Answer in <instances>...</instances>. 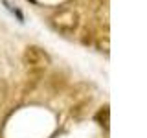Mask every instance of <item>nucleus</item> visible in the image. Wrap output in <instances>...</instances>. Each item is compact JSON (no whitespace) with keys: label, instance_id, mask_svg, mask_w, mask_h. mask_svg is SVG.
I'll list each match as a JSON object with an SVG mask.
<instances>
[{"label":"nucleus","instance_id":"obj_1","mask_svg":"<svg viewBox=\"0 0 147 138\" xmlns=\"http://www.w3.org/2000/svg\"><path fill=\"white\" fill-rule=\"evenodd\" d=\"M52 26L55 31L63 35H72L77 31L79 28V13L76 9H63V11H57L55 15H52Z\"/></svg>","mask_w":147,"mask_h":138},{"label":"nucleus","instance_id":"obj_2","mask_svg":"<svg viewBox=\"0 0 147 138\" xmlns=\"http://www.w3.org/2000/svg\"><path fill=\"white\" fill-rule=\"evenodd\" d=\"M22 59H24L26 66L30 68V72H33V74H42L46 68L52 64L50 55L46 53L42 48H39V46H28L24 50Z\"/></svg>","mask_w":147,"mask_h":138},{"label":"nucleus","instance_id":"obj_3","mask_svg":"<svg viewBox=\"0 0 147 138\" xmlns=\"http://www.w3.org/2000/svg\"><path fill=\"white\" fill-rule=\"evenodd\" d=\"M109 116H110V110H109V105H105V107H101L98 112H96V123H99V125H103L105 129L109 127Z\"/></svg>","mask_w":147,"mask_h":138},{"label":"nucleus","instance_id":"obj_4","mask_svg":"<svg viewBox=\"0 0 147 138\" xmlns=\"http://www.w3.org/2000/svg\"><path fill=\"white\" fill-rule=\"evenodd\" d=\"M2 2H4V6H6V7L9 9V11L13 13V15H17L18 22H24V15H22V11H20V9H18V7H15V6H11V4H9L7 0H2Z\"/></svg>","mask_w":147,"mask_h":138}]
</instances>
